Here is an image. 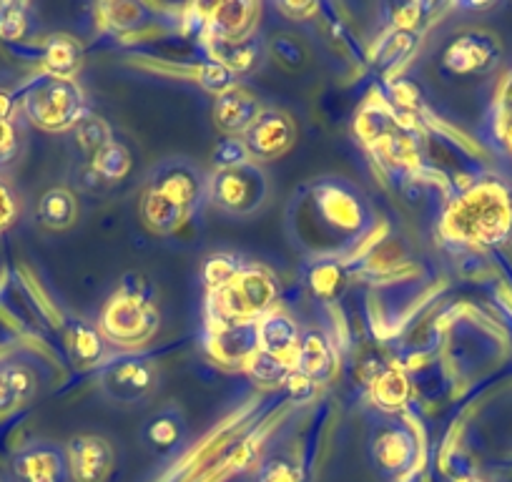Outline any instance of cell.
<instances>
[{
    "instance_id": "obj_1",
    "label": "cell",
    "mask_w": 512,
    "mask_h": 482,
    "mask_svg": "<svg viewBox=\"0 0 512 482\" xmlns=\"http://www.w3.org/2000/svg\"><path fill=\"white\" fill-rule=\"evenodd\" d=\"M374 209L364 191L342 176L314 179L294 194L289 226L299 247L317 259H339L372 234Z\"/></svg>"
},
{
    "instance_id": "obj_2",
    "label": "cell",
    "mask_w": 512,
    "mask_h": 482,
    "mask_svg": "<svg viewBox=\"0 0 512 482\" xmlns=\"http://www.w3.org/2000/svg\"><path fill=\"white\" fill-rule=\"evenodd\" d=\"M440 234L467 247L502 244L512 234V191L492 179L460 191L442 214Z\"/></svg>"
},
{
    "instance_id": "obj_3",
    "label": "cell",
    "mask_w": 512,
    "mask_h": 482,
    "mask_svg": "<svg viewBox=\"0 0 512 482\" xmlns=\"http://www.w3.org/2000/svg\"><path fill=\"white\" fill-rule=\"evenodd\" d=\"M206 186L209 179L189 159L161 161L151 174L141 204L146 226L156 234H171L181 229L206 196Z\"/></svg>"
},
{
    "instance_id": "obj_4",
    "label": "cell",
    "mask_w": 512,
    "mask_h": 482,
    "mask_svg": "<svg viewBox=\"0 0 512 482\" xmlns=\"http://www.w3.org/2000/svg\"><path fill=\"white\" fill-rule=\"evenodd\" d=\"M161 314L151 302V287L141 274H128L121 289L103 307L98 329L106 342L118 347H141L159 332Z\"/></svg>"
},
{
    "instance_id": "obj_5",
    "label": "cell",
    "mask_w": 512,
    "mask_h": 482,
    "mask_svg": "<svg viewBox=\"0 0 512 482\" xmlns=\"http://www.w3.org/2000/svg\"><path fill=\"white\" fill-rule=\"evenodd\" d=\"M277 302V282L262 267H244L229 284L209 292L214 322H259Z\"/></svg>"
},
{
    "instance_id": "obj_6",
    "label": "cell",
    "mask_w": 512,
    "mask_h": 482,
    "mask_svg": "<svg viewBox=\"0 0 512 482\" xmlns=\"http://www.w3.org/2000/svg\"><path fill=\"white\" fill-rule=\"evenodd\" d=\"M23 111L38 129L61 134V131L76 129L78 121L86 116V96L73 78L46 73L26 88Z\"/></svg>"
},
{
    "instance_id": "obj_7",
    "label": "cell",
    "mask_w": 512,
    "mask_h": 482,
    "mask_svg": "<svg viewBox=\"0 0 512 482\" xmlns=\"http://www.w3.org/2000/svg\"><path fill=\"white\" fill-rule=\"evenodd\" d=\"M206 196L216 209L226 214L249 216L267 204L269 179L256 161H246L231 169H216L209 176Z\"/></svg>"
},
{
    "instance_id": "obj_8",
    "label": "cell",
    "mask_w": 512,
    "mask_h": 482,
    "mask_svg": "<svg viewBox=\"0 0 512 482\" xmlns=\"http://www.w3.org/2000/svg\"><path fill=\"white\" fill-rule=\"evenodd\" d=\"M98 387L118 405H139L154 395L159 385V367L141 352H121L103 359L96 370Z\"/></svg>"
},
{
    "instance_id": "obj_9",
    "label": "cell",
    "mask_w": 512,
    "mask_h": 482,
    "mask_svg": "<svg viewBox=\"0 0 512 482\" xmlns=\"http://www.w3.org/2000/svg\"><path fill=\"white\" fill-rule=\"evenodd\" d=\"M502 53L505 51L495 33L485 28H467L442 48L440 68L452 78H482L500 66Z\"/></svg>"
},
{
    "instance_id": "obj_10",
    "label": "cell",
    "mask_w": 512,
    "mask_h": 482,
    "mask_svg": "<svg viewBox=\"0 0 512 482\" xmlns=\"http://www.w3.org/2000/svg\"><path fill=\"white\" fill-rule=\"evenodd\" d=\"M374 467L387 477H405L415 470L420 442L415 430L400 417L382 420L374 425L372 440H369Z\"/></svg>"
},
{
    "instance_id": "obj_11",
    "label": "cell",
    "mask_w": 512,
    "mask_h": 482,
    "mask_svg": "<svg viewBox=\"0 0 512 482\" xmlns=\"http://www.w3.org/2000/svg\"><path fill=\"white\" fill-rule=\"evenodd\" d=\"M249 149L251 161H277L287 154L297 141V126L292 116L279 108H262L254 124L241 136Z\"/></svg>"
},
{
    "instance_id": "obj_12",
    "label": "cell",
    "mask_w": 512,
    "mask_h": 482,
    "mask_svg": "<svg viewBox=\"0 0 512 482\" xmlns=\"http://www.w3.org/2000/svg\"><path fill=\"white\" fill-rule=\"evenodd\" d=\"M206 349L221 365L246 367L259 352V322H214L209 319Z\"/></svg>"
},
{
    "instance_id": "obj_13",
    "label": "cell",
    "mask_w": 512,
    "mask_h": 482,
    "mask_svg": "<svg viewBox=\"0 0 512 482\" xmlns=\"http://www.w3.org/2000/svg\"><path fill=\"white\" fill-rule=\"evenodd\" d=\"M73 482H106L116 465L113 445L103 435H76L66 447Z\"/></svg>"
},
{
    "instance_id": "obj_14",
    "label": "cell",
    "mask_w": 512,
    "mask_h": 482,
    "mask_svg": "<svg viewBox=\"0 0 512 482\" xmlns=\"http://www.w3.org/2000/svg\"><path fill=\"white\" fill-rule=\"evenodd\" d=\"M259 6L249 0H226L206 13V41L236 43L254 38Z\"/></svg>"
},
{
    "instance_id": "obj_15",
    "label": "cell",
    "mask_w": 512,
    "mask_h": 482,
    "mask_svg": "<svg viewBox=\"0 0 512 482\" xmlns=\"http://www.w3.org/2000/svg\"><path fill=\"white\" fill-rule=\"evenodd\" d=\"M16 475L23 482H68L71 467L63 447L53 442H33L16 455Z\"/></svg>"
},
{
    "instance_id": "obj_16",
    "label": "cell",
    "mask_w": 512,
    "mask_h": 482,
    "mask_svg": "<svg viewBox=\"0 0 512 482\" xmlns=\"http://www.w3.org/2000/svg\"><path fill=\"white\" fill-rule=\"evenodd\" d=\"M299 344H302V334H299L297 322L287 312L272 309L259 319V352L297 370Z\"/></svg>"
},
{
    "instance_id": "obj_17",
    "label": "cell",
    "mask_w": 512,
    "mask_h": 482,
    "mask_svg": "<svg viewBox=\"0 0 512 482\" xmlns=\"http://www.w3.org/2000/svg\"><path fill=\"white\" fill-rule=\"evenodd\" d=\"M262 113V106L246 88L234 86L231 91L221 93L214 101V121L221 131L229 136H244L246 129Z\"/></svg>"
},
{
    "instance_id": "obj_18",
    "label": "cell",
    "mask_w": 512,
    "mask_h": 482,
    "mask_svg": "<svg viewBox=\"0 0 512 482\" xmlns=\"http://www.w3.org/2000/svg\"><path fill=\"white\" fill-rule=\"evenodd\" d=\"M297 370L307 375L309 380L329 382L337 372V349H334L332 339L327 334L309 329L302 334V344H299Z\"/></svg>"
},
{
    "instance_id": "obj_19",
    "label": "cell",
    "mask_w": 512,
    "mask_h": 482,
    "mask_svg": "<svg viewBox=\"0 0 512 482\" xmlns=\"http://www.w3.org/2000/svg\"><path fill=\"white\" fill-rule=\"evenodd\" d=\"M38 392V372L26 362L0 365V417H8L18 407L28 405Z\"/></svg>"
},
{
    "instance_id": "obj_20",
    "label": "cell",
    "mask_w": 512,
    "mask_h": 482,
    "mask_svg": "<svg viewBox=\"0 0 512 482\" xmlns=\"http://www.w3.org/2000/svg\"><path fill=\"white\" fill-rule=\"evenodd\" d=\"M186 440V420L179 407H164L144 425V442L154 455H174Z\"/></svg>"
},
{
    "instance_id": "obj_21",
    "label": "cell",
    "mask_w": 512,
    "mask_h": 482,
    "mask_svg": "<svg viewBox=\"0 0 512 482\" xmlns=\"http://www.w3.org/2000/svg\"><path fill=\"white\" fill-rule=\"evenodd\" d=\"M369 387H372V400L379 410L384 412H397L407 405L412 395L410 377L402 367H382L377 370V375L369 380Z\"/></svg>"
},
{
    "instance_id": "obj_22",
    "label": "cell",
    "mask_w": 512,
    "mask_h": 482,
    "mask_svg": "<svg viewBox=\"0 0 512 482\" xmlns=\"http://www.w3.org/2000/svg\"><path fill=\"white\" fill-rule=\"evenodd\" d=\"M211 58L219 63H224L234 76L241 73H251L264 56V48L259 43V38H246V41L236 43H209Z\"/></svg>"
},
{
    "instance_id": "obj_23",
    "label": "cell",
    "mask_w": 512,
    "mask_h": 482,
    "mask_svg": "<svg viewBox=\"0 0 512 482\" xmlns=\"http://www.w3.org/2000/svg\"><path fill=\"white\" fill-rule=\"evenodd\" d=\"M68 347H71V357L81 367H98L103 357H106V337L101 334V329L88 322H81V319L71 324Z\"/></svg>"
},
{
    "instance_id": "obj_24",
    "label": "cell",
    "mask_w": 512,
    "mask_h": 482,
    "mask_svg": "<svg viewBox=\"0 0 512 482\" xmlns=\"http://www.w3.org/2000/svg\"><path fill=\"white\" fill-rule=\"evenodd\" d=\"M78 216V204L76 196H73L71 189H63V186H56V189H48L46 194L38 201V219L46 229L61 231L73 226Z\"/></svg>"
},
{
    "instance_id": "obj_25",
    "label": "cell",
    "mask_w": 512,
    "mask_h": 482,
    "mask_svg": "<svg viewBox=\"0 0 512 482\" xmlns=\"http://www.w3.org/2000/svg\"><path fill=\"white\" fill-rule=\"evenodd\" d=\"M307 284L312 294L322 302H334L347 287V269L342 259H317L307 272Z\"/></svg>"
},
{
    "instance_id": "obj_26",
    "label": "cell",
    "mask_w": 512,
    "mask_h": 482,
    "mask_svg": "<svg viewBox=\"0 0 512 482\" xmlns=\"http://www.w3.org/2000/svg\"><path fill=\"white\" fill-rule=\"evenodd\" d=\"M397 126H400V116L395 111H390L387 106H382V103H377V106L374 103L364 106L357 113V121H354V131L362 139V144L372 146V149L384 136H390Z\"/></svg>"
},
{
    "instance_id": "obj_27",
    "label": "cell",
    "mask_w": 512,
    "mask_h": 482,
    "mask_svg": "<svg viewBox=\"0 0 512 482\" xmlns=\"http://www.w3.org/2000/svg\"><path fill=\"white\" fill-rule=\"evenodd\" d=\"M88 169L96 174L98 181H106V184H113V181H123L131 171V151L121 144V141L113 139L111 144L103 146L91 161H88Z\"/></svg>"
},
{
    "instance_id": "obj_28",
    "label": "cell",
    "mask_w": 512,
    "mask_h": 482,
    "mask_svg": "<svg viewBox=\"0 0 512 482\" xmlns=\"http://www.w3.org/2000/svg\"><path fill=\"white\" fill-rule=\"evenodd\" d=\"M43 63H46V71L51 76L73 78V73L81 66V51H78L76 41H71V38H51L46 51H43Z\"/></svg>"
},
{
    "instance_id": "obj_29",
    "label": "cell",
    "mask_w": 512,
    "mask_h": 482,
    "mask_svg": "<svg viewBox=\"0 0 512 482\" xmlns=\"http://www.w3.org/2000/svg\"><path fill=\"white\" fill-rule=\"evenodd\" d=\"M417 41H420V36H417V33L395 31V28H392V31L377 43V51H374V63L382 68H387V71H390V68H397L400 63H405L407 58L415 53Z\"/></svg>"
},
{
    "instance_id": "obj_30",
    "label": "cell",
    "mask_w": 512,
    "mask_h": 482,
    "mask_svg": "<svg viewBox=\"0 0 512 482\" xmlns=\"http://www.w3.org/2000/svg\"><path fill=\"white\" fill-rule=\"evenodd\" d=\"M76 141L78 146H81L83 154L88 156V161H91L103 146L111 144L113 131L101 116H96V113H86L76 126Z\"/></svg>"
},
{
    "instance_id": "obj_31",
    "label": "cell",
    "mask_w": 512,
    "mask_h": 482,
    "mask_svg": "<svg viewBox=\"0 0 512 482\" xmlns=\"http://www.w3.org/2000/svg\"><path fill=\"white\" fill-rule=\"evenodd\" d=\"M103 21L113 28V31H134V28L146 26L151 21V11L144 3H108L103 6Z\"/></svg>"
},
{
    "instance_id": "obj_32",
    "label": "cell",
    "mask_w": 512,
    "mask_h": 482,
    "mask_svg": "<svg viewBox=\"0 0 512 482\" xmlns=\"http://www.w3.org/2000/svg\"><path fill=\"white\" fill-rule=\"evenodd\" d=\"M241 269H244V264H241L239 257H234V254H211V257L204 262L201 277H204L209 292H214V289L229 284Z\"/></svg>"
},
{
    "instance_id": "obj_33",
    "label": "cell",
    "mask_w": 512,
    "mask_h": 482,
    "mask_svg": "<svg viewBox=\"0 0 512 482\" xmlns=\"http://www.w3.org/2000/svg\"><path fill=\"white\" fill-rule=\"evenodd\" d=\"M435 11L432 3H422V0H410V3H400V6L390 8V23L395 31H407L417 33L425 21L430 18V13Z\"/></svg>"
},
{
    "instance_id": "obj_34",
    "label": "cell",
    "mask_w": 512,
    "mask_h": 482,
    "mask_svg": "<svg viewBox=\"0 0 512 482\" xmlns=\"http://www.w3.org/2000/svg\"><path fill=\"white\" fill-rule=\"evenodd\" d=\"M495 134L502 149L512 156V76L502 83L495 103Z\"/></svg>"
},
{
    "instance_id": "obj_35",
    "label": "cell",
    "mask_w": 512,
    "mask_h": 482,
    "mask_svg": "<svg viewBox=\"0 0 512 482\" xmlns=\"http://www.w3.org/2000/svg\"><path fill=\"white\" fill-rule=\"evenodd\" d=\"M254 482H304L302 467L289 457H272L256 467Z\"/></svg>"
},
{
    "instance_id": "obj_36",
    "label": "cell",
    "mask_w": 512,
    "mask_h": 482,
    "mask_svg": "<svg viewBox=\"0 0 512 482\" xmlns=\"http://www.w3.org/2000/svg\"><path fill=\"white\" fill-rule=\"evenodd\" d=\"M272 53L277 56V61L282 63L289 71H297V68H304L309 61V51L299 38L287 36V33H279V36L272 38Z\"/></svg>"
},
{
    "instance_id": "obj_37",
    "label": "cell",
    "mask_w": 512,
    "mask_h": 482,
    "mask_svg": "<svg viewBox=\"0 0 512 482\" xmlns=\"http://www.w3.org/2000/svg\"><path fill=\"white\" fill-rule=\"evenodd\" d=\"M196 78H199L201 88H206L209 93H214V96H221V93L231 91V88L236 86V76L229 71V68L224 66V63L214 61V58H209V61L199 63V71H196Z\"/></svg>"
},
{
    "instance_id": "obj_38",
    "label": "cell",
    "mask_w": 512,
    "mask_h": 482,
    "mask_svg": "<svg viewBox=\"0 0 512 482\" xmlns=\"http://www.w3.org/2000/svg\"><path fill=\"white\" fill-rule=\"evenodd\" d=\"M246 370L251 372V377H254L256 382H264V385H284L289 372H292V367H287L284 362H279V359L269 357V354L256 352V357L246 365Z\"/></svg>"
},
{
    "instance_id": "obj_39",
    "label": "cell",
    "mask_w": 512,
    "mask_h": 482,
    "mask_svg": "<svg viewBox=\"0 0 512 482\" xmlns=\"http://www.w3.org/2000/svg\"><path fill=\"white\" fill-rule=\"evenodd\" d=\"M28 33V8L21 3L0 6V38L3 41H21Z\"/></svg>"
},
{
    "instance_id": "obj_40",
    "label": "cell",
    "mask_w": 512,
    "mask_h": 482,
    "mask_svg": "<svg viewBox=\"0 0 512 482\" xmlns=\"http://www.w3.org/2000/svg\"><path fill=\"white\" fill-rule=\"evenodd\" d=\"M211 161H214L216 169H231V166H241L246 161H251V156L241 136H226V139H221L216 144Z\"/></svg>"
},
{
    "instance_id": "obj_41",
    "label": "cell",
    "mask_w": 512,
    "mask_h": 482,
    "mask_svg": "<svg viewBox=\"0 0 512 482\" xmlns=\"http://www.w3.org/2000/svg\"><path fill=\"white\" fill-rule=\"evenodd\" d=\"M284 387H287L289 397H292L294 402H309L314 395H317V382L309 380L307 375H302L299 370H292L289 372L287 382H284Z\"/></svg>"
},
{
    "instance_id": "obj_42",
    "label": "cell",
    "mask_w": 512,
    "mask_h": 482,
    "mask_svg": "<svg viewBox=\"0 0 512 482\" xmlns=\"http://www.w3.org/2000/svg\"><path fill=\"white\" fill-rule=\"evenodd\" d=\"M16 216H18L16 194H13V189L6 184V181H0V231L8 229V226L16 221Z\"/></svg>"
},
{
    "instance_id": "obj_43",
    "label": "cell",
    "mask_w": 512,
    "mask_h": 482,
    "mask_svg": "<svg viewBox=\"0 0 512 482\" xmlns=\"http://www.w3.org/2000/svg\"><path fill=\"white\" fill-rule=\"evenodd\" d=\"M277 11L284 13L289 21L307 23L319 16V3H277Z\"/></svg>"
},
{
    "instance_id": "obj_44",
    "label": "cell",
    "mask_w": 512,
    "mask_h": 482,
    "mask_svg": "<svg viewBox=\"0 0 512 482\" xmlns=\"http://www.w3.org/2000/svg\"><path fill=\"white\" fill-rule=\"evenodd\" d=\"M18 149V139H16V129H13L11 121H0V164H6V161L13 159Z\"/></svg>"
},
{
    "instance_id": "obj_45",
    "label": "cell",
    "mask_w": 512,
    "mask_h": 482,
    "mask_svg": "<svg viewBox=\"0 0 512 482\" xmlns=\"http://www.w3.org/2000/svg\"><path fill=\"white\" fill-rule=\"evenodd\" d=\"M390 101L397 103L400 108H415L417 106V91L407 81H392L390 83Z\"/></svg>"
},
{
    "instance_id": "obj_46",
    "label": "cell",
    "mask_w": 512,
    "mask_h": 482,
    "mask_svg": "<svg viewBox=\"0 0 512 482\" xmlns=\"http://www.w3.org/2000/svg\"><path fill=\"white\" fill-rule=\"evenodd\" d=\"M11 111H13L11 96L0 93V121H11Z\"/></svg>"
},
{
    "instance_id": "obj_47",
    "label": "cell",
    "mask_w": 512,
    "mask_h": 482,
    "mask_svg": "<svg viewBox=\"0 0 512 482\" xmlns=\"http://www.w3.org/2000/svg\"><path fill=\"white\" fill-rule=\"evenodd\" d=\"M455 482H482V480H475V477H465V480H455Z\"/></svg>"
}]
</instances>
